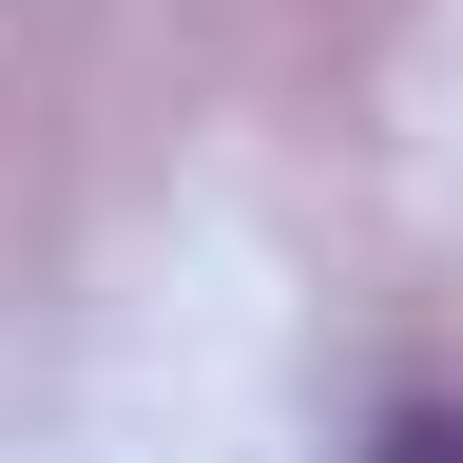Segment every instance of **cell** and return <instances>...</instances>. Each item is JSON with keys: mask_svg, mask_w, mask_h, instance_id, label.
Returning <instances> with one entry per match:
<instances>
[{"mask_svg": "<svg viewBox=\"0 0 463 463\" xmlns=\"http://www.w3.org/2000/svg\"><path fill=\"white\" fill-rule=\"evenodd\" d=\"M367 463H463V405H405V425H386Z\"/></svg>", "mask_w": 463, "mask_h": 463, "instance_id": "6da1fadb", "label": "cell"}]
</instances>
